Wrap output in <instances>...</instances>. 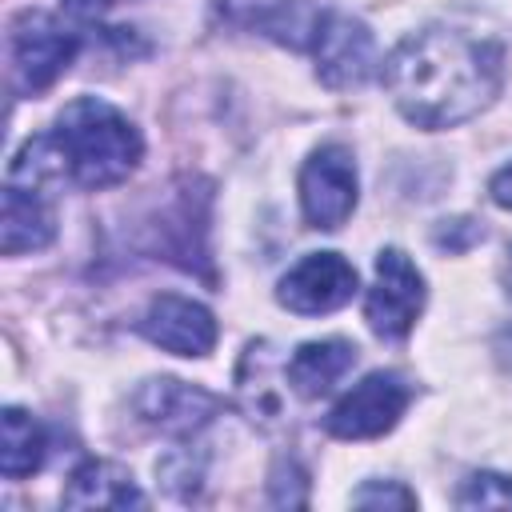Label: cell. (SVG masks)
<instances>
[{
  "label": "cell",
  "mask_w": 512,
  "mask_h": 512,
  "mask_svg": "<svg viewBox=\"0 0 512 512\" xmlns=\"http://www.w3.org/2000/svg\"><path fill=\"white\" fill-rule=\"evenodd\" d=\"M384 84L400 116L416 128H452L480 116L504 84V48L460 28H420L384 60Z\"/></svg>",
  "instance_id": "1"
},
{
  "label": "cell",
  "mask_w": 512,
  "mask_h": 512,
  "mask_svg": "<svg viewBox=\"0 0 512 512\" xmlns=\"http://www.w3.org/2000/svg\"><path fill=\"white\" fill-rule=\"evenodd\" d=\"M144 140L136 124L100 96H80L64 104L56 128L24 144L12 160V176L40 184L44 176H64L76 188H112L136 172Z\"/></svg>",
  "instance_id": "2"
},
{
  "label": "cell",
  "mask_w": 512,
  "mask_h": 512,
  "mask_svg": "<svg viewBox=\"0 0 512 512\" xmlns=\"http://www.w3.org/2000/svg\"><path fill=\"white\" fill-rule=\"evenodd\" d=\"M80 40L72 28H64L52 12H20L8 28V52H12V76L20 84V92H44L52 88L72 56H76Z\"/></svg>",
  "instance_id": "3"
},
{
  "label": "cell",
  "mask_w": 512,
  "mask_h": 512,
  "mask_svg": "<svg viewBox=\"0 0 512 512\" xmlns=\"http://www.w3.org/2000/svg\"><path fill=\"white\" fill-rule=\"evenodd\" d=\"M424 308V276L400 248H380L376 256V280L364 296V320L376 336L400 340L416 324Z\"/></svg>",
  "instance_id": "4"
},
{
  "label": "cell",
  "mask_w": 512,
  "mask_h": 512,
  "mask_svg": "<svg viewBox=\"0 0 512 512\" xmlns=\"http://www.w3.org/2000/svg\"><path fill=\"white\" fill-rule=\"evenodd\" d=\"M408 400H412V388L404 384V376L368 372L352 392H344L336 400V408L328 412L324 424L336 440H372V436H384L396 428Z\"/></svg>",
  "instance_id": "5"
},
{
  "label": "cell",
  "mask_w": 512,
  "mask_h": 512,
  "mask_svg": "<svg viewBox=\"0 0 512 512\" xmlns=\"http://www.w3.org/2000/svg\"><path fill=\"white\" fill-rule=\"evenodd\" d=\"M300 208L312 228H340L356 208V164L344 144L316 148L300 168Z\"/></svg>",
  "instance_id": "6"
},
{
  "label": "cell",
  "mask_w": 512,
  "mask_h": 512,
  "mask_svg": "<svg viewBox=\"0 0 512 512\" xmlns=\"http://www.w3.org/2000/svg\"><path fill=\"white\" fill-rule=\"evenodd\" d=\"M356 268L340 252H312L280 276L276 300L296 316H324L356 296Z\"/></svg>",
  "instance_id": "7"
},
{
  "label": "cell",
  "mask_w": 512,
  "mask_h": 512,
  "mask_svg": "<svg viewBox=\"0 0 512 512\" xmlns=\"http://www.w3.org/2000/svg\"><path fill=\"white\" fill-rule=\"evenodd\" d=\"M312 56H316V76L328 88H360L376 72V40L368 24L344 12L324 16Z\"/></svg>",
  "instance_id": "8"
},
{
  "label": "cell",
  "mask_w": 512,
  "mask_h": 512,
  "mask_svg": "<svg viewBox=\"0 0 512 512\" xmlns=\"http://www.w3.org/2000/svg\"><path fill=\"white\" fill-rule=\"evenodd\" d=\"M140 332L172 356H208L216 348V316L188 296L164 292L148 304Z\"/></svg>",
  "instance_id": "9"
},
{
  "label": "cell",
  "mask_w": 512,
  "mask_h": 512,
  "mask_svg": "<svg viewBox=\"0 0 512 512\" xmlns=\"http://www.w3.org/2000/svg\"><path fill=\"white\" fill-rule=\"evenodd\" d=\"M132 404H136V416L144 424H152L168 436H192L220 412V400L212 392L184 384V380H172V376L144 380Z\"/></svg>",
  "instance_id": "10"
},
{
  "label": "cell",
  "mask_w": 512,
  "mask_h": 512,
  "mask_svg": "<svg viewBox=\"0 0 512 512\" xmlns=\"http://www.w3.org/2000/svg\"><path fill=\"white\" fill-rule=\"evenodd\" d=\"M220 12L240 24L252 28L284 48H312L320 36V24L328 12H320L312 0H220Z\"/></svg>",
  "instance_id": "11"
},
{
  "label": "cell",
  "mask_w": 512,
  "mask_h": 512,
  "mask_svg": "<svg viewBox=\"0 0 512 512\" xmlns=\"http://www.w3.org/2000/svg\"><path fill=\"white\" fill-rule=\"evenodd\" d=\"M56 236V216L44 204L40 188L28 184H8L4 188V212H0V248L4 256L36 252Z\"/></svg>",
  "instance_id": "12"
},
{
  "label": "cell",
  "mask_w": 512,
  "mask_h": 512,
  "mask_svg": "<svg viewBox=\"0 0 512 512\" xmlns=\"http://www.w3.org/2000/svg\"><path fill=\"white\" fill-rule=\"evenodd\" d=\"M356 364V344L332 336V340H308L292 352V360L284 364V376L288 384L300 392V396H324L332 384L344 380V372Z\"/></svg>",
  "instance_id": "13"
},
{
  "label": "cell",
  "mask_w": 512,
  "mask_h": 512,
  "mask_svg": "<svg viewBox=\"0 0 512 512\" xmlns=\"http://www.w3.org/2000/svg\"><path fill=\"white\" fill-rule=\"evenodd\" d=\"M68 508H140L144 492L136 488L132 472L112 460H88L72 472L64 488Z\"/></svg>",
  "instance_id": "14"
},
{
  "label": "cell",
  "mask_w": 512,
  "mask_h": 512,
  "mask_svg": "<svg viewBox=\"0 0 512 512\" xmlns=\"http://www.w3.org/2000/svg\"><path fill=\"white\" fill-rule=\"evenodd\" d=\"M48 456V436L40 428L36 416H28L24 408L8 404L0 416V472L8 480L32 476Z\"/></svg>",
  "instance_id": "15"
},
{
  "label": "cell",
  "mask_w": 512,
  "mask_h": 512,
  "mask_svg": "<svg viewBox=\"0 0 512 512\" xmlns=\"http://www.w3.org/2000/svg\"><path fill=\"white\" fill-rule=\"evenodd\" d=\"M460 508H512V476L500 472H472L460 492H456Z\"/></svg>",
  "instance_id": "16"
},
{
  "label": "cell",
  "mask_w": 512,
  "mask_h": 512,
  "mask_svg": "<svg viewBox=\"0 0 512 512\" xmlns=\"http://www.w3.org/2000/svg\"><path fill=\"white\" fill-rule=\"evenodd\" d=\"M352 504H360V508H376V504L412 508V504H416V492H408L404 484H376V480H368L364 488L352 492Z\"/></svg>",
  "instance_id": "17"
},
{
  "label": "cell",
  "mask_w": 512,
  "mask_h": 512,
  "mask_svg": "<svg viewBox=\"0 0 512 512\" xmlns=\"http://www.w3.org/2000/svg\"><path fill=\"white\" fill-rule=\"evenodd\" d=\"M480 236H484V228L472 224V220H444V228H436V244H440V248H452V252L468 248V244L480 240Z\"/></svg>",
  "instance_id": "18"
},
{
  "label": "cell",
  "mask_w": 512,
  "mask_h": 512,
  "mask_svg": "<svg viewBox=\"0 0 512 512\" xmlns=\"http://www.w3.org/2000/svg\"><path fill=\"white\" fill-rule=\"evenodd\" d=\"M488 196H492L500 208H512V164H504V168L488 180Z\"/></svg>",
  "instance_id": "19"
},
{
  "label": "cell",
  "mask_w": 512,
  "mask_h": 512,
  "mask_svg": "<svg viewBox=\"0 0 512 512\" xmlns=\"http://www.w3.org/2000/svg\"><path fill=\"white\" fill-rule=\"evenodd\" d=\"M492 352H496L500 368L512 376V324H504V328L496 332V340H492Z\"/></svg>",
  "instance_id": "20"
},
{
  "label": "cell",
  "mask_w": 512,
  "mask_h": 512,
  "mask_svg": "<svg viewBox=\"0 0 512 512\" xmlns=\"http://www.w3.org/2000/svg\"><path fill=\"white\" fill-rule=\"evenodd\" d=\"M68 4V12H76V16H84V20H92V16H100L112 0H64Z\"/></svg>",
  "instance_id": "21"
},
{
  "label": "cell",
  "mask_w": 512,
  "mask_h": 512,
  "mask_svg": "<svg viewBox=\"0 0 512 512\" xmlns=\"http://www.w3.org/2000/svg\"><path fill=\"white\" fill-rule=\"evenodd\" d=\"M504 284H508V296H512V252H508V268H504Z\"/></svg>",
  "instance_id": "22"
}]
</instances>
